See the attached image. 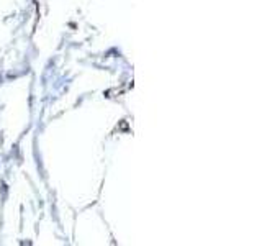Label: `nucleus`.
I'll return each mask as SVG.
<instances>
[]
</instances>
